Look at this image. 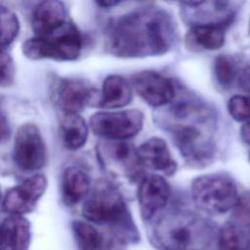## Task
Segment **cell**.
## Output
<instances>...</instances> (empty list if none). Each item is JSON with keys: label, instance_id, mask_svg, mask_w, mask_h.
<instances>
[{"label": "cell", "instance_id": "9c48e42d", "mask_svg": "<svg viewBox=\"0 0 250 250\" xmlns=\"http://www.w3.org/2000/svg\"><path fill=\"white\" fill-rule=\"evenodd\" d=\"M131 82L138 95L153 107H161L172 103L178 93L176 82L173 79L152 70H144L134 74Z\"/></svg>", "mask_w": 250, "mask_h": 250}, {"label": "cell", "instance_id": "e0dca14e", "mask_svg": "<svg viewBox=\"0 0 250 250\" xmlns=\"http://www.w3.org/2000/svg\"><path fill=\"white\" fill-rule=\"evenodd\" d=\"M228 24L211 23L191 25L186 36V45L192 51H214L223 47Z\"/></svg>", "mask_w": 250, "mask_h": 250}, {"label": "cell", "instance_id": "ffe728a7", "mask_svg": "<svg viewBox=\"0 0 250 250\" xmlns=\"http://www.w3.org/2000/svg\"><path fill=\"white\" fill-rule=\"evenodd\" d=\"M132 87L122 76H107L102 88L98 105L105 108H119L127 105L132 100Z\"/></svg>", "mask_w": 250, "mask_h": 250}, {"label": "cell", "instance_id": "8992f818", "mask_svg": "<svg viewBox=\"0 0 250 250\" xmlns=\"http://www.w3.org/2000/svg\"><path fill=\"white\" fill-rule=\"evenodd\" d=\"M191 196L199 209L212 215L227 213L239 203L235 183L221 173L206 174L194 179Z\"/></svg>", "mask_w": 250, "mask_h": 250}, {"label": "cell", "instance_id": "7a4b0ae2", "mask_svg": "<svg viewBox=\"0 0 250 250\" xmlns=\"http://www.w3.org/2000/svg\"><path fill=\"white\" fill-rule=\"evenodd\" d=\"M175 40V24L161 9L146 8L112 20L105 31L106 50L120 58L159 56Z\"/></svg>", "mask_w": 250, "mask_h": 250}, {"label": "cell", "instance_id": "d4e9b609", "mask_svg": "<svg viewBox=\"0 0 250 250\" xmlns=\"http://www.w3.org/2000/svg\"><path fill=\"white\" fill-rule=\"evenodd\" d=\"M214 74L223 88H230L238 78V68L231 58L220 56L214 62Z\"/></svg>", "mask_w": 250, "mask_h": 250}, {"label": "cell", "instance_id": "83f0119b", "mask_svg": "<svg viewBox=\"0 0 250 250\" xmlns=\"http://www.w3.org/2000/svg\"><path fill=\"white\" fill-rule=\"evenodd\" d=\"M11 135V127L7 113L0 102V145L8 141Z\"/></svg>", "mask_w": 250, "mask_h": 250}, {"label": "cell", "instance_id": "277c9868", "mask_svg": "<svg viewBox=\"0 0 250 250\" xmlns=\"http://www.w3.org/2000/svg\"><path fill=\"white\" fill-rule=\"evenodd\" d=\"M82 214L87 221L115 228L130 239L138 237L121 193L108 182L101 181L96 184L82 206Z\"/></svg>", "mask_w": 250, "mask_h": 250}, {"label": "cell", "instance_id": "7c38bea8", "mask_svg": "<svg viewBox=\"0 0 250 250\" xmlns=\"http://www.w3.org/2000/svg\"><path fill=\"white\" fill-rule=\"evenodd\" d=\"M108 141V140H107ZM104 162L114 175L130 182L139 180L143 169L136 148L125 141H111L104 146Z\"/></svg>", "mask_w": 250, "mask_h": 250}, {"label": "cell", "instance_id": "8fae6325", "mask_svg": "<svg viewBox=\"0 0 250 250\" xmlns=\"http://www.w3.org/2000/svg\"><path fill=\"white\" fill-rule=\"evenodd\" d=\"M55 99L64 113H78L85 106L99 103L96 90L86 81L78 78H62L59 80Z\"/></svg>", "mask_w": 250, "mask_h": 250}, {"label": "cell", "instance_id": "5b68a950", "mask_svg": "<svg viewBox=\"0 0 250 250\" xmlns=\"http://www.w3.org/2000/svg\"><path fill=\"white\" fill-rule=\"evenodd\" d=\"M83 36L78 27L68 21L52 33L28 38L22 43V53L30 60L51 59L74 61L82 51Z\"/></svg>", "mask_w": 250, "mask_h": 250}, {"label": "cell", "instance_id": "2e32d148", "mask_svg": "<svg viewBox=\"0 0 250 250\" xmlns=\"http://www.w3.org/2000/svg\"><path fill=\"white\" fill-rule=\"evenodd\" d=\"M66 7L61 1H43L32 14L31 26L35 36H46L68 21Z\"/></svg>", "mask_w": 250, "mask_h": 250}, {"label": "cell", "instance_id": "52a82bcc", "mask_svg": "<svg viewBox=\"0 0 250 250\" xmlns=\"http://www.w3.org/2000/svg\"><path fill=\"white\" fill-rule=\"evenodd\" d=\"M144 114L138 109L101 111L92 115V131L108 141H125L136 136L143 128Z\"/></svg>", "mask_w": 250, "mask_h": 250}, {"label": "cell", "instance_id": "6da1fadb", "mask_svg": "<svg viewBox=\"0 0 250 250\" xmlns=\"http://www.w3.org/2000/svg\"><path fill=\"white\" fill-rule=\"evenodd\" d=\"M158 118L187 163L201 168L212 161L217 130L212 108L194 97L184 95L177 99L176 96Z\"/></svg>", "mask_w": 250, "mask_h": 250}, {"label": "cell", "instance_id": "cb8c5ba5", "mask_svg": "<svg viewBox=\"0 0 250 250\" xmlns=\"http://www.w3.org/2000/svg\"><path fill=\"white\" fill-rule=\"evenodd\" d=\"M20 31V21L17 15L8 7L0 5V50L10 46Z\"/></svg>", "mask_w": 250, "mask_h": 250}, {"label": "cell", "instance_id": "d6986e66", "mask_svg": "<svg viewBox=\"0 0 250 250\" xmlns=\"http://www.w3.org/2000/svg\"><path fill=\"white\" fill-rule=\"evenodd\" d=\"M91 179L88 173L78 166H70L62 179V199L67 206L80 202L90 192Z\"/></svg>", "mask_w": 250, "mask_h": 250}, {"label": "cell", "instance_id": "4dcf8cb0", "mask_svg": "<svg viewBox=\"0 0 250 250\" xmlns=\"http://www.w3.org/2000/svg\"><path fill=\"white\" fill-rule=\"evenodd\" d=\"M97 3L101 6H104V7H110V6H115L120 2L119 1H100V2H97Z\"/></svg>", "mask_w": 250, "mask_h": 250}, {"label": "cell", "instance_id": "f1b7e54d", "mask_svg": "<svg viewBox=\"0 0 250 250\" xmlns=\"http://www.w3.org/2000/svg\"><path fill=\"white\" fill-rule=\"evenodd\" d=\"M237 80L239 85L250 94V66H247L242 69L240 74H238Z\"/></svg>", "mask_w": 250, "mask_h": 250}, {"label": "cell", "instance_id": "ac0fdd59", "mask_svg": "<svg viewBox=\"0 0 250 250\" xmlns=\"http://www.w3.org/2000/svg\"><path fill=\"white\" fill-rule=\"evenodd\" d=\"M30 236L29 222L22 216L11 215L0 226V250H26Z\"/></svg>", "mask_w": 250, "mask_h": 250}, {"label": "cell", "instance_id": "7402d4cb", "mask_svg": "<svg viewBox=\"0 0 250 250\" xmlns=\"http://www.w3.org/2000/svg\"><path fill=\"white\" fill-rule=\"evenodd\" d=\"M219 250H250L248 234L237 225L228 223L218 233Z\"/></svg>", "mask_w": 250, "mask_h": 250}, {"label": "cell", "instance_id": "44dd1931", "mask_svg": "<svg viewBox=\"0 0 250 250\" xmlns=\"http://www.w3.org/2000/svg\"><path fill=\"white\" fill-rule=\"evenodd\" d=\"M62 145L69 150L81 148L88 137V126L78 113H64L60 124Z\"/></svg>", "mask_w": 250, "mask_h": 250}, {"label": "cell", "instance_id": "30bf717a", "mask_svg": "<svg viewBox=\"0 0 250 250\" xmlns=\"http://www.w3.org/2000/svg\"><path fill=\"white\" fill-rule=\"evenodd\" d=\"M47 188L43 175H33L10 188L2 203L3 210L11 215L22 216L32 212Z\"/></svg>", "mask_w": 250, "mask_h": 250}, {"label": "cell", "instance_id": "d6a6232c", "mask_svg": "<svg viewBox=\"0 0 250 250\" xmlns=\"http://www.w3.org/2000/svg\"><path fill=\"white\" fill-rule=\"evenodd\" d=\"M0 201H1V190H0Z\"/></svg>", "mask_w": 250, "mask_h": 250}, {"label": "cell", "instance_id": "4316f807", "mask_svg": "<svg viewBox=\"0 0 250 250\" xmlns=\"http://www.w3.org/2000/svg\"><path fill=\"white\" fill-rule=\"evenodd\" d=\"M16 67L13 58L5 51H0V87H7L13 84Z\"/></svg>", "mask_w": 250, "mask_h": 250}, {"label": "cell", "instance_id": "1f68e13d", "mask_svg": "<svg viewBox=\"0 0 250 250\" xmlns=\"http://www.w3.org/2000/svg\"><path fill=\"white\" fill-rule=\"evenodd\" d=\"M249 34H250V22H249Z\"/></svg>", "mask_w": 250, "mask_h": 250}, {"label": "cell", "instance_id": "4fadbf2b", "mask_svg": "<svg viewBox=\"0 0 250 250\" xmlns=\"http://www.w3.org/2000/svg\"><path fill=\"white\" fill-rule=\"evenodd\" d=\"M169 196L170 187L161 176L150 175L142 179L138 188V201L143 219L149 220L162 210Z\"/></svg>", "mask_w": 250, "mask_h": 250}, {"label": "cell", "instance_id": "484cf974", "mask_svg": "<svg viewBox=\"0 0 250 250\" xmlns=\"http://www.w3.org/2000/svg\"><path fill=\"white\" fill-rule=\"evenodd\" d=\"M228 109L230 116L240 122L250 120V97L236 95L229 99Z\"/></svg>", "mask_w": 250, "mask_h": 250}, {"label": "cell", "instance_id": "603a6c76", "mask_svg": "<svg viewBox=\"0 0 250 250\" xmlns=\"http://www.w3.org/2000/svg\"><path fill=\"white\" fill-rule=\"evenodd\" d=\"M71 227L81 250L104 249V237L95 227L83 221H73Z\"/></svg>", "mask_w": 250, "mask_h": 250}, {"label": "cell", "instance_id": "3957f363", "mask_svg": "<svg viewBox=\"0 0 250 250\" xmlns=\"http://www.w3.org/2000/svg\"><path fill=\"white\" fill-rule=\"evenodd\" d=\"M164 250H209L216 236L213 225L189 211H172L161 217L153 230Z\"/></svg>", "mask_w": 250, "mask_h": 250}, {"label": "cell", "instance_id": "e575fe53", "mask_svg": "<svg viewBox=\"0 0 250 250\" xmlns=\"http://www.w3.org/2000/svg\"><path fill=\"white\" fill-rule=\"evenodd\" d=\"M0 51H1V50H0Z\"/></svg>", "mask_w": 250, "mask_h": 250}, {"label": "cell", "instance_id": "f546056e", "mask_svg": "<svg viewBox=\"0 0 250 250\" xmlns=\"http://www.w3.org/2000/svg\"><path fill=\"white\" fill-rule=\"evenodd\" d=\"M241 139L248 145H250V120L244 122L240 129Z\"/></svg>", "mask_w": 250, "mask_h": 250}, {"label": "cell", "instance_id": "5bb4252c", "mask_svg": "<svg viewBox=\"0 0 250 250\" xmlns=\"http://www.w3.org/2000/svg\"><path fill=\"white\" fill-rule=\"evenodd\" d=\"M184 14L190 25L224 23L229 25L234 17L229 3L220 1L182 2Z\"/></svg>", "mask_w": 250, "mask_h": 250}, {"label": "cell", "instance_id": "9a60e30c", "mask_svg": "<svg viewBox=\"0 0 250 250\" xmlns=\"http://www.w3.org/2000/svg\"><path fill=\"white\" fill-rule=\"evenodd\" d=\"M137 156L142 166L171 176L177 170V164L173 159L165 141L160 138H151L136 148Z\"/></svg>", "mask_w": 250, "mask_h": 250}, {"label": "cell", "instance_id": "836d02e7", "mask_svg": "<svg viewBox=\"0 0 250 250\" xmlns=\"http://www.w3.org/2000/svg\"><path fill=\"white\" fill-rule=\"evenodd\" d=\"M249 159H250V153H249Z\"/></svg>", "mask_w": 250, "mask_h": 250}, {"label": "cell", "instance_id": "ba28073f", "mask_svg": "<svg viewBox=\"0 0 250 250\" xmlns=\"http://www.w3.org/2000/svg\"><path fill=\"white\" fill-rule=\"evenodd\" d=\"M13 158L17 166L26 172L37 171L45 165L46 145L36 125L25 123L18 129L14 142Z\"/></svg>", "mask_w": 250, "mask_h": 250}]
</instances>
